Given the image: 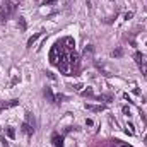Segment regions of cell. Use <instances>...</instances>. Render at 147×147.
Masks as SVG:
<instances>
[{"instance_id":"obj_1","label":"cell","mask_w":147,"mask_h":147,"mask_svg":"<svg viewBox=\"0 0 147 147\" xmlns=\"http://www.w3.org/2000/svg\"><path fill=\"white\" fill-rule=\"evenodd\" d=\"M50 62L53 65H57L60 69V72H63L67 75L69 72V65H70V51L63 46L62 41H57L50 51Z\"/></svg>"},{"instance_id":"obj_2","label":"cell","mask_w":147,"mask_h":147,"mask_svg":"<svg viewBox=\"0 0 147 147\" xmlns=\"http://www.w3.org/2000/svg\"><path fill=\"white\" fill-rule=\"evenodd\" d=\"M17 0H5L2 3V10H0V22H7L17 10Z\"/></svg>"},{"instance_id":"obj_3","label":"cell","mask_w":147,"mask_h":147,"mask_svg":"<svg viewBox=\"0 0 147 147\" xmlns=\"http://www.w3.org/2000/svg\"><path fill=\"white\" fill-rule=\"evenodd\" d=\"M21 130H22L26 135H33V134H34V120H33L31 113H26V121L22 123Z\"/></svg>"},{"instance_id":"obj_4","label":"cell","mask_w":147,"mask_h":147,"mask_svg":"<svg viewBox=\"0 0 147 147\" xmlns=\"http://www.w3.org/2000/svg\"><path fill=\"white\" fill-rule=\"evenodd\" d=\"M134 58H135V63L139 65V69H140L142 75L147 77V58L140 53V51H135V53H134Z\"/></svg>"},{"instance_id":"obj_5","label":"cell","mask_w":147,"mask_h":147,"mask_svg":"<svg viewBox=\"0 0 147 147\" xmlns=\"http://www.w3.org/2000/svg\"><path fill=\"white\" fill-rule=\"evenodd\" d=\"M70 65H72V74L70 75H79V67H80V62H79V55L75 53V50L70 51Z\"/></svg>"},{"instance_id":"obj_6","label":"cell","mask_w":147,"mask_h":147,"mask_svg":"<svg viewBox=\"0 0 147 147\" xmlns=\"http://www.w3.org/2000/svg\"><path fill=\"white\" fill-rule=\"evenodd\" d=\"M19 105V99H10V101H0V113L7 108H12V106H17Z\"/></svg>"},{"instance_id":"obj_7","label":"cell","mask_w":147,"mask_h":147,"mask_svg":"<svg viewBox=\"0 0 147 147\" xmlns=\"http://www.w3.org/2000/svg\"><path fill=\"white\" fill-rule=\"evenodd\" d=\"M51 144L55 147H63V135L53 134V135H51Z\"/></svg>"},{"instance_id":"obj_8","label":"cell","mask_w":147,"mask_h":147,"mask_svg":"<svg viewBox=\"0 0 147 147\" xmlns=\"http://www.w3.org/2000/svg\"><path fill=\"white\" fill-rule=\"evenodd\" d=\"M43 96H45L50 103H55V94H53V91H51L50 87H45V89H43Z\"/></svg>"},{"instance_id":"obj_9","label":"cell","mask_w":147,"mask_h":147,"mask_svg":"<svg viewBox=\"0 0 147 147\" xmlns=\"http://www.w3.org/2000/svg\"><path fill=\"white\" fill-rule=\"evenodd\" d=\"M5 135H7L9 139H16V130H14L12 127H5Z\"/></svg>"},{"instance_id":"obj_10","label":"cell","mask_w":147,"mask_h":147,"mask_svg":"<svg viewBox=\"0 0 147 147\" xmlns=\"http://www.w3.org/2000/svg\"><path fill=\"white\" fill-rule=\"evenodd\" d=\"M86 108L89 111H103L105 110V105H99V106H94V105H86Z\"/></svg>"},{"instance_id":"obj_11","label":"cell","mask_w":147,"mask_h":147,"mask_svg":"<svg viewBox=\"0 0 147 147\" xmlns=\"http://www.w3.org/2000/svg\"><path fill=\"white\" fill-rule=\"evenodd\" d=\"M80 94H82V96H86V98H94V92H92V89H91V87H87V89L80 91Z\"/></svg>"},{"instance_id":"obj_12","label":"cell","mask_w":147,"mask_h":147,"mask_svg":"<svg viewBox=\"0 0 147 147\" xmlns=\"http://www.w3.org/2000/svg\"><path fill=\"white\" fill-rule=\"evenodd\" d=\"M39 36H41V33H36V34H33V36L29 38V39H28V48H31V46H33V43H34Z\"/></svg>"},{"instance_id":"obj_13","label":"cell","mask_w":147,"mask_h":147,"mask_svg":"<svg viewBox=\"0 0 147 147\" xmlns=\"http://www.w3.org/2000/svg\"><path fill=\"white\" fill-rule=\"evenodd\" d=\"M98 99H99V101H106V103H111V99H113V94H101Z\"/></svg>"},{"instance_id":"obj_14","label":"cell","mask_w":147,"mask_h":147,"mask_svg":"<svg viewBox=\"0 0 147 147\" xmlns=\"http://www.w3.org/2000/svg\"><path fill=\"white\" fill-rule=\"evenodd\" d=\"M110 147H132V146H128V144H125V142H121V140H115Z\"/></svg>"},{"instance_id":"obj_15","label":"cell","mask_w":147,"mask_h":147,"mask_svg":"<svg viewBox=\"0 0 147 147\" xmlns=\"http://www.w3.org/2000/svg\"><path fill=\"white\" fill-rule=\"evenodd\" d=\"M19 28H21V31H26L28 24H26V19L24 17H19Z\"/></svg>"},{"instance_id":"obj_16","label":"cell","mask_w":147,"mask_h":147,"mask_svg":"<svg viewBox=\"0 0 147 147\" xmlns=\"http://www.w3.org/2000/svg\"><path fill=\"white\" fill-rule=\"evenodd\" d=\"M65 99H67L65 94H55V103H63Z\"/></svg>"},{"instance_id":"obj_17","label":"cell","mask_w":147,"mask_h":147,"mask_svg":"<svg viewBox=\"0 0 147 147\" xmlns=\"http://www.w3.org/2000/svg\"><path fill=\"white\" fill-rule=\"evenodd\" d=\"M121 55H123V50H121V48H116V50L113 51V57H121Z\"/></svg>"},{"instance_id":"obj_18","label":"cell","mask_w":147,"mask_h":147,"mask_svg":"<svg viewBox=\"0 0 147 147\" xmlns=\"http://www.w3.org/2000/svg\"><path fill=\"white\" fill-rule=\"evenodd\" d=\"M51 3H57V0H43V5H51Z\"/></svg>"},{"instance_id":"obj_19","label":"cell","mask_w":147,"mask_h":147,"mask_svg":"<svg viewBox=\"0 0 147 147\" xmlns=\"http://www.w3.org/2000/svg\"><path fill=\"white\" fill-rule=\"evenodd\" d=\"M91 51H92V46H91V45H89V46H86V50H84V53L87 55V53H91Z\"/></svg>"},{"instance_id":"obj_20","label":"cell","mask_w":147,"mask_h":147,"mask_svg":"<svg viewBox=\"0 0 147 147\" xmlns=\"http://www.w3.org/2000/svg\"><path fill=\"white\" fill-rule=\"evenodd\" d=\"M132 17H134V12H127L125 14V19H132Z\"/></svg>"},{"instance_id":"obj_21","label":"cell","mask_w":147,"mask_h":147,"mask_svg":"<svg viewBox=\"0 0 147 147\" xmlns=\"http://www.w3.org/2000/svg\"><path fill=\"white\" fill-rule=\"evenodd\" d=\"M72 89H74V91H80V89H82V86H80V84H75Z\"/></svg>"},{"instance_id":"obj_22","label":"cell","mask_w":147,"mask_h":147,"mask_svg":"<svg viewBox=\"0 0 147 147\" xmlns=\"http://www.w3.org/2000/svg\"><path fill=\"white\" fill-rule=\"evenodd\" d=\"M144 142H147V135H146V139H144Z\"/></svg>"},{"instance_id":"obj_23","label":"cell","mask_w":147,"mask_h":147,"mask_svg":"<svg viewBox=\"0 0 147 147\" xmlns=\"http://www.w3.org/2000/svg\"><path fill=\"white\" fill-rule=\"evenodd\" d=\"M146 10H147V7H146Z\"/></svg>"},{"instance_id":"obj_24","label":"cell","mask_w":147,"mask_h":147,"mask_svg":"<svg viewBox=\"0 0 147 147\" xmlns=\"http://www.w3.org/2000/svg\"><path fill=\"white\" fill-rule=\"evenodd\" d=\"M146 45H147V43H146Z\"/></svg>"}]
</instances>
